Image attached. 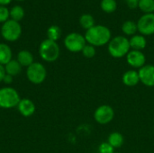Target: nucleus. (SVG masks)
I'll return each instance as SVG.
<instances>
[{
	"label": "nucleus",
	"instance_id": "1",
	"mask_svg": "<svg viewBox=\"0 0 154 153\" xmlns=\"http://www.w3.org/2000/svg\"><path fill=\"white\" fill-rule=\"evenodd\" d=\"M112 33L108 27L101 24H97L90 28L86 32V41L95 47H101L111 41Z\"/></svg>",
	"mask_w": 154,
	"mask_h": 153
},
{
	"label": "nucleus",
	"instance_id": "2",
	"mask_svg": "<svg viewBox=\"0 0 154 153\" xmlns=\"http://www.w3.org/2000/svg\"><path fill=\"white\" fill-rule=\"evenodd\" d=\"M108 53L116 59H120L128 54L131 50L129 40L125 36H116L107 44Z\"/></svg>",
	"mask_w": 154,
	"mask_h": 153
},
{
	"label": "nucleus",
	"instance_id": "3",
	"mask_svg": "<svg viewBox=\"0 0 154 153\" xmlns=\"http://www.w3.org/2000/svg\"><path fill=\"white\" fill-rule=\"evenodd\" d=\"M60 51L58 43L49 39L42 41L39 47L40 57L47 62H53L57 60L60 56Z\"/></svg>",
	"mask_w": 154,
	"mask_h": 153
},
{
	"label": "nucleus",
	"instance_id": "4",
	"mask_svg": "<svg viewBox=\"0 0 154 153\" xmlns=\"http://www.w3.org/2000/svg\"><path fill=\"white\" fill-rule=\"evenodd\" d=\"M21 100L19 93L11 87L0 88V108L11 109L16 107Z\"/></svg>",
	"mask_w": 154,
	"mask_h": 153
},
{
	"label": "nucleus",
	"instance_id": "5",
	"mask_svg": "<svg viewBox=\"0 0 154 153\" xmlns=\"http://www.w3.org/2000/svg\"><path fill=\"white\" fill-rule=\"evenodd\" d=\"M22 33V28L18 22L14 20H7L4 23L1 28V34L3 38L8 41H17Z\"/></svg>",
	"mask_w": 154,
	"mask_h": 153
},
{
	"label": "nucleus",
	"instance_id": "6",
	"mask_svg": "<svg viewBox=\"0 0 154 153\" xmlns=\"http://www.w3.org/2000/svg\"><path fill=\"white\" fill-rule=\"evenodd\" d=\"M26 77L31 83L39 85L45 80L47 77V70L42 63L33 62L27 68Z\"/></svg>",
	"mask_w": 154,
	"mask_h": 153
},
{
	"label": "nucleus",
	"instance_id": "7",
	"mask_svg": "<svg viewBox=\"0 0 154 153\" xmlns=\"http://www.w3.org/2000/svg\"><path fill=\"white\" fill-rule=\"evenodd\" d=\"M87 41L85 36L78 32H71L68 34L64 39V45L70 52H80L86 46Z\"/></svg>",
	"mask_w": 154,
	"mask_h": 153
},
{
	"label": "nucleus",
	"instance_id": "8",
	"mask_svg": "<svg viewBox=\"0 0 154 153\" xmlns=\"http://www.w3.org/2000/svg\"><path fill=\"white\" fill-rule=\"evenodd\" d=\"M114 118H115V111L113 107L108 105H102L98 106L94 112L95 121L101 125H106L110 124Z\"/></svg>",
	"mask_w": 154,
	"mask_h": 153
},
{
	"label": "nucleus",
	"instance_id": "9",
	"mask_svg": "<svg viewBox=\"0 0 154 153\" xmlns=\"http://www.w3.org/2000/svg\"><path fill=\"white\" fill-rule=\"evenodd\" d=\"M138 32L143 36H150L154 34V13L144 14L138 20Z\"/></svg>",
	"mask_w": 154,
	"mask_h": 153
},
{
	"label": "nucleus",
	"instance_id": "10",
	"mask_svg": "<svg viewBox=\"0 0 154 153\" xmlns=\"http://www.w3.org/2000/svg\"><path fill=\"white\" fill-rule=\"evenodd\" d=\"M140 82L148 87H154V65L145 64L138 70Z\"/></svg>",
	"mask_w": 154,
	"mask_h": 153
},
{
	"label": "nucleus",
	"instance_id": "11",
	"mask_svg": "<svg viewBox=\"0 0 154 153\" xmlns=\"http://www.w3.org/2000/svg\"><path fill=\"white\" fill-rule=\"evenodd\" d=\"M127 63L134 69H141L146 63V57L141 50H131L126 55Z\"/></svg>",
	"mask_w": 154,
	"mask_h": 153
},
{
	"label": "nucleus",
	"instance_id": "12",
	"mask_svg": "<svg viewBox=\"0 0 154 153\" xmlns=\"http://www.w3.org/2000/svg\"><path fill=\"white\" fill-rule=\"evenodd\" d=\"M18 112L24 117H30L32 116L36 110L34 103L28 98H23L20 100L18 106H16Z\"/></svg>",
	"mask_w": 154,
	"mask_h": 153
},
{
	"label": "nucleus",
	"instance_id": "13",
	"mask_svg": "<svg viewBox=\"0 0 154 153\" xmlns=\"http://www.w3.org/2000/svg\"><path fill=\"white\" fill-rule=\"evenodd\" d=\"M122 82L125 86L129 87L137 86L140 82L138 71L134 69H130V70L125 71L122 76Z\"/></svg>",
	"mask_w": 154,
	"mask_h": 153
},
{
	"label": "nucleus",
	"instance_id": "14",
	"mask_svg": "<svg viewBox=\"0 0 154 153\" xmlns=\"http://www.w3.org/2000/svg\"><path fill=\"white\" fill-rule=\"evenodd\" d=\"M129 43H130V47L132 50L142 51L143 49H145L147 45V41L143 35L135 34L131 37V39L129 40Z\"/></svg>",
	"mask_w": 154,
	"mask_h": 153
},
{
	"label": "nucleus",
	"instance_id": "15",
	"mask_svg": "<svg viewBox=\"0 0 154 153\" xmlns=\"http://www.w3.org/2000/svg\"><path fill=\"white\" fill-rule=\"evenodd\" d=\"M16 60L20 63L22 67H27V68L34 62L33 55L29 50H23L18 52Z\"/></svg>",
	"mask_w": 154,
	"mask_h": 153
},
{
	"label": "nucleus",
	"instance_id": "16",
	"mask_svg": "<svg viewBox=\"0 0 154 153\" xmlns=\"http://www.w3.org/2000/svg\"><path fill=\"white\" fill-rule=\"evenodd\" d=\"M107 142L114 148V149H118L121 148L124 145L125 142V138L121 133L118 132H114L108 135L107 138Z\"/></svg>",
	"mask_w": 154,
	"mask_h": 153
},
{
	"label": "nucleus",
	"instance_id": "17",
	"mask_svg": "<svg viewBox=\"0 0 154 153\" xmlns=\"http://www.w3.org/2000/svg\"><path fill=\"white\" fill-rule=\"evenodd\" d=\"M12 50L11 48L5 43H0V64L5 66L12 59Z\"/></svg>",
	"mask_w": 154,
	"mask_h": 153
},
{
	"label": "nucleus",
	"instance_id": "18",
	"mask_svg": "<svg viewBox=\"0 0 154 153\" xmlns=\"http://www.w3.org/2000/svg\"><path fill=\"white\" fill-rule=\"evenodd\" d=\"M5 70L6 74L12 77H15L21 72L22 66L16 60H11L7 64L5 65Z\"/></svg>",
	"mask_w": 154,
	"mask_h": 153
},
{
	"label": "nucleus",
	"instance_id": "19",
	"mask_svg": "<svg viewBox=\"0 0 154 153\" xmlns=\"http://www.w3.org/2000/svg\"><path fill=\"white\" fill-rule=\"evenodd\" d=\"M122 32L128 36H134L138 32L137 23L134 21H125L122 25Z\"/></svg>",
	"mask_w": 154,
	"mask_h": 153
},
{
	"label": "nucleus",
	"instance_id": "20",
	"mask_svg": "<svg viewBox=\"0 0 154 153\" xmlns=\"http://www.w3.org/2000/svg\"><path fill=\"white\" fill-rule=\"evenodd\" d=\"M79 23L81 25L82 28L86 29L87 31L89 30L90 28H92L93 26H95V19L91 14H82L79 18Z\"/></svg>",
	"mask_w": 154,
	"mask_h": 153
},
{
	"label": "nucleus",
	"instance_id": "21",
	"mask_svg": "<svg viewBox=\"0 0 154 153\" xmlns=\"http://www.w3.org/2000/svg\"><path fill=\"white\" fill-rule=\"evenodd\" d=\"M101 9L107 14L114 13L117 8V3L116 0H102L100 3Z\"/></svg>",
	"mask_w": 154,
	"mask_h": 153
},
{
	"label": "nucleus",
	"instance_id": "22",
	"mask_svg": "<svg viewBox=\"0 0 154 153\" xmlns=\"http://www.w3.org/2000/svg\"><path fill=\"white\" fill-rule=\"evenodd\" d=\"M138 8L144 14H152L154 12V0H139Z\"/></svg>",
	"mask_w": 154,
	"mask_h": 153
},
{
	"label": "nucleus",
	"instance_id": "23",
	"mask_svg": "<svg viewBox=\"0 0 154 153\" xmlns=\"http://www.w3.org/2000/svg\"><path fill=\"white\" fill-rule=\"evenodd\" d=\"M60 35H61V30L57 25H52L47 30V36L49 40L56 41L60 38Z\"/></svg>",
	"mask_w": 154,
	"mask_h": 153
},
{
	"label": "nucleus",
	"instance_id": "24",
	"mask_svg": "<svg viewBox=\"0 0 154 153\" xmlns=\"http://www.w3.org/2000/svg\"><path fill=\"white\" fill-rule=\"evenodd\" d=\"M23 15H24V11L19 5L14 6L10 11V16H11L12 20H14V21H16V22L21 21L23 19Z\"/></svg>",
	"mask_w": 154,
	"mask_h": 153
},
{
	"label": "nucleus",
	"instance_id": "25",
	"mask_svg": "<svg viewBox=\"0 0 154 153\" xmlns=\"http://www.w3.org/2000/svg\"><path fill=\"white\" fill-rule=\"evenodd\" d=\"M82 54L85 58L87 59H92L96 56L97 50H96V47L90 44H86V46L84 47V49L82 50Z\"/></svg>",
	"mask_w": 154,
	"mask_h": 153
},
{
	"label": "nucleus",
	"instance_id": "26",
	"mask_svg": "<svg viewBox=\"0 0 154 153\" xmlns=\"http://www.w3.org/2000/svg\"><path fill=\"white\" fill-rule=\"evenodd\" d=\"M98 153H115V149L107 142H105L99 145Z\"/></svg>",
	"mask_w": 154,
	"mask_h": 153
},
{
	"label": "nucleus",
	"instance_id": "27",
	"mask_svg": "<svg viewBox=\"0 0 154 153\" xmlns=\"http://www.w3.org/2000/svg\"><path fill=\"white\" fill-rule=\"evenodd\" d=\"M9 15H10V12L8 11V9L4 5H0V23L6 22Z\"/></svg>",
	"mask_w": 154,
	"mask_h": 153
},
{
	"label": "nucleus",
	"instance_id": "28",
	"mask_svg": "<svg viewBox=\"0 0 154 153\" xmlns=\"http://www.w3.org/2000/svg\"><path fill=\"white\" fill-rule=\"evenodd\" d=\"M126 2L127 5L129 6V8L131 9H134L136 7H138V3H139V0H124Z\"/></svg>",
	"mask_w": 154,
	"mask_h": 153
},
{
	"label": "nucleus",
	"instance_id": "29",
	"mask_svg": "<svg viewBox=\"0 0 154 153\" xmlns=\"http://www.w3.org/2000/svg\"><path fill=\"white\" fill-rule=\"evenodd\" d=\"M13 79H14V77L8 75V74H5V76L4 77V79H3V82L6 85H9L13 82Z\"/></svg>",
	"mask_w": 154,
	"mask_h": 153
},
{
	"label": "nucleus",
	"instance_id": "30",
	"mask_svg": "<svg viewBox=\"0 0 154 153\" xmlns=\"http://www.w3.org/2000/svg\"><path fill=\"white\" fill-rule=\"evenodd\" d=\"M5 66L0 64V82H3L4 77L5 76Z\"/></svg>",
	"mask_w": 154,
	"mask_h": 153
},
{
	"label": "nucleus",
	"instance_id": "31",
	"mask_svg": "<svg viewBox=\"0 0 154 153\" xmlns=\"http://www.w3.org/2000/svg\"><path fill=\"white\" fill-rule=\"evenodd\" d=\"M12 0H0V5H8L11 3Z\"/></svg>",
	"mask_w": 154,
	"mask_h": 153
},
{
	"label": "nucleus",
	"instance_id": "32",
	"mask_svg": "<svg viewBox=\"0 0 154 153\" xmlns=\"http://www.w3.org/2000/svg\"><path fill=\"white\" fill-rule=\"evenodd\" d=\"M19 1H21V0H19Z\"/></svg>",
	"mask_w": 154,
	"mask_h": 153
},
{
	"label": "nucleus",
	"instance_id": "33",
	"mask_svg": "<svg viewBox=\"0 0 154 153\" xmlns=\"http://www.w3.org/2000/svg\"><path fill=\"white\" fill-rule=\"evenodd\" d=\"M115 153H117V152H115Z\"/></svg>",
	"mask_w": 154,
	"mask_h": 153
}]
</instances>
